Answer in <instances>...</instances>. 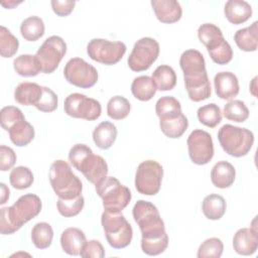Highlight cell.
Listing matches in <instances>:
<instances>
[{
	"label": "cell",
	"mask_w": 258,
	"mask_h": 258,
	"mask_svg": "<svg viewBox=\"0 0 258 258\" xmlns=\"http://www.w3.org/2000/svg\"><path fill=\"white\" fill-rule=\"evenodd\" d=\"M69 161L87 180L97 185L103 181L108 174V164L106 160L94 154L93 150L86 144H76L69 152Z\"/></svg>",
	"instance_id": "277c9868"
},
{
	"label": "cell",
	"mask_w": 258,
	"mask_h": 258,
	"mask_svg": "<svg viewBox=\"0 0 258 258\" xmlns=\"http://www.w3.org/2000/svg\"><path fill=\"white\" fill-rule=\"evenodd\" d=\"M25 119L22 111L14 106H6L1 109L0 123L5 131H8L15 123Z\"/></svg>",
	"instance_id": "b9f144b4"
},
{
	"label": "cell",
	"mask_w": 258,
	"mask_h": 258,
	"mask_svg": "<svg viewBox=\"0 0 258 258\" xmlns=\"http://www.w3.org/2000/svg\"><path fill=\"white\" fill-rule=\"evenodd\" d=\"M224 245L221 239L213 237L205 240L198 249L199 258H219L222 256Z\"/></svg>",
	"instance_id": "60d3db41"
},
{
	"label": "cell",
	"mask_w": 258,
	"mask_h": 258,
	"mask_svg": "<svg viewBox=\"0 0 258 258\" xmlns=\"http://www.w3.org/2000/svg\"><path fill=\"white\" fill-rule=\"evenodd\" d=\"M87 242L85 233L79 228H68L60 236V246L63 252L69 255H80L85 243Z\"/></svg>",
	"instance_id": "d6986e66"
},
{
	"label": "cell",
	"mask_w": 258,
	"mask_h": 258,
	"mask_svg": "<svg viewBox=\"0 0 258 258\" xmlns=\"http://www.w3.org/2000/svg\"><path fill=\"white\" fill-rule=\"evenodd\" d=\"M16 154L11 147L6 145L0 146V169L7 171L13 167L16 162Z\"/></svg>",
	"instance_id": "bcb514c9"
},
{
	"label": "cell",
	"mask_w": 258,
	"mask_h": 258,
	"mask_svg": "<svg viewBox=\"0 0 258 258\" xmlns=\"http://www.w3.org/2000/svg\"><path fill=\"white\" fill-rule=\"evenodd\" d=\"M233 248L236 253L244 256L252 255L258 248V231L256 217L251 223L250 228L239 229L233 237Z\"/></svg>",
	"instance_id": "2e32d148"
},
{
	"label": "cell",
	"mask_w": 258,
	"mask_h": 258,
	"mask_svg": "<svg viewBox=\"0 0 258 258\" xmlns=\"http://www.w3.org/2000/svg\"><path fill=\"white\" fill-rule=\"evenodd\" d=\"M208 52L212 60L221 66L229 63L233 58V49L226 39L219 46Z\"/></svg>",
	"instance_id": "ee69618b"
},
{
	"label": "cell",
	"mask_w": 258,
	"mask_h": 258,
	"mask_svg": "<svg viewBox=\"0 0 258 258\" xmlns=\"http://www.w3.org/2000/svg\"><path fill=\"white\" fill-rule=\"evenodd\" d=\"M155 113L159 119L171 118L181 114L180 102L172 96H164L157 100Z\"/></svg>",
	"instance_id": "836d02e7"
},
{
	"label": "cell",
	"mask_w": 258,
	"mask_h": 258,
	"mask_svg": "<svg viewBox=\"0 0 258 258\" xmlns=\"http://www.w3.org/2000/svg\"><path fill=\"white\" fill-rule=\"evenodd\" d=\"M45 26L43 20L38 16L25 18L20 25V33L27 41H36L44 34Z\"/></svg>",
	"instance_id": "4dcf8cb0"
},
{
	"label": "cell",
	"mask_w": 258,
	"mask_h": 258,
	"mask_svg": "<svg viewBox=\"0 0 258 258\" xmlns=\"http://www.w3.org/2000/svg\"><path fill=\"white\" fill-rule=\"evenodd\" d=\"M251 5L244 0H229L224 7V14L229 22L238 25L246 22L252 16Z\"/></svg>",
	"instance_id": "ffe728a7"
},
{
	"label": "cell",
	"mask_w": 258,
	"mask_h": 258,
	"mask_svg": "<svg viewBox=\"0 0 258 258\" xmlns=\"http://www.w3.org/2000/svg\"><path fill=\"white\" fill-rule=\"evenodd\" d=\"M9 180L11 185L16 189H25L32 185L34 177L32 171L26 166H16L14 167L10 174Z\"/></svg>",
	"instance_id": "74e56055"
},
{
	"label": "cell",
	"mask_w": 258,
	"mask_h": 258,
	"mask_svg": "<svg viewBox=\"0 0 258 258\" xmlns=\"http://www.w3.org/2000/svg\"><path fill=\"white\" fill-rule=\"evenodd\" d=\"M101 223L107 242L111 247L122 249L131 243L133 230L121 212L104 211L101 217Z\"/></svg>",
	"instance_id": "52a82bcc"
},
{
	"label": "cell",
	"mask_w": 258,
	"mask_h": 258,
	"mask_svg": "<svg viewBox=\"0 0 258 258\" xmlns=\"http://www.w3.org/2000/svg\"><path fill=\"white\" fill-rule=\"evenodd\" d=\"M15 72L22 77H35L41 72L40 64L35 55L21 54L13 60Z\"/></svg>",
	"instance_id": "1f68e13d"
},
{
	"label": "cell",
	"mask_w": 258,
	"mask_h": 258,
	"mask_svg": "<svg viewBox=\"0 0 258 258\" xmlns=\"http://www.w3.org/2000/svg\"><path fill=\"white\" fill-rule=\"evenodd\" d=\"M48 176L50 185L59 199L70 200L82 195L83 183L67 161L61 159L53 161Z\"/></svg>",
	"instance_id": "5b68a950"
},
{
	"label": "cell",
	"mask_w": 258,
	"mask_h": 258,
	"mask_svg": "<svg viewBox=\"0 0 258 258\" xmlns=\"http://www.w3.org/2000/svg\"><path fill=\"white\" fill-rule=\"evenodd\" d=\"M179 66L183 73L188 98L194 102H201L210 98L212 88L204 55L197 49H187L181 53Z\"/></svg>",
	"instance_id": "7a4b0ae2"
},
{
	"label": "cell",
	"mask_w": 258,
	"mask_h": 258,
	"mask_svg": "<svg viewBox=\"0 0 258 258\" xmlns=\"http://www.w3.org/2000/svg\"><path fill=\"white\" fill-rule=\"evenodd\" d=\"M151 6L156 18L162 23L177 22L182 15V8L175 0H152Z\"/></svg>",
	"instance_id": "ac0fdd59"
},
{
	"label": "cell",
	"mask_w": 258,
	"mask_h": 258,
	"mask_svg": "<svg viewBox=\"0 0 258 258\" xmlns=\"http://www.w3.org/2000/svg\"><path fill=\"white\" fill-rule=\"evenodd\" d=\"M67 52V43L57 35L49 36L37 49L35 56L44 74L53 73Z\"/></svg>",
	"instance_id": "4fadbf2b"
},
{
	"label": "cell",
	"mask_w": 258,
	"mask_h": 258,
	"mask_svg": "<svg viewBox=\"0 0 258 258\" xmlns=\"http://www.w3.org/2000/svg\"><path fill=\"white\" fill-rule=\"evenodd\" d=\"M226 208L225 199L217 194H210L205 197L202 204V211L205 217L212 221L220 220L225 215Z\"/></svg>",
	"instance_id": "484cf974"
},
{
	"label": "cell",
	"mask_w": 258,
	"mask_h": 258,
	"mask_svg": "<svg viewBox=\"0 0 258 258\" xmlns=\"http://www.w3.org/2000/svg\"><path fill=\"white\" fill-rule=\"evenodd\" d=\"M156 91L157 88L154 81L148 76L136 77L131 84L132 95L142 102L151 100L156 94Z\"/></svg>",
	"instance_id": "4316f807"
},
{
	"label": "cell",
	"mask_w": 258,
	"mask_h": 258,
	"mask_svg": "<svg viewBox=\"0 0 258 258\" xmlns=\"http://www.w3.org/2000/svg\"><path fill=\"white\" fill-rule=\"evenodd\" d=\"M117 128L116 126L109 122H101L93 131V140L97 147L100 149H109L115 142L117 138Z\"/></svg>",
	"instance_id": "603a6c76"
},
{
	"label": "cell",
	"mask_w": 258,
	"mask_h": 258,
	"mask_svg": "<svg viewBox=\"0 0 258 258\" xmlns=\"http://www.w3.org/2000/svg\"><path fill=\"white\" fill-rule=\"evenodd\" d=\"M151 78L159 91H170L176 85V74L171 67L166 64L158 66Z\"/></svg>",
	"instance_id": "f546056e"
},
{
	"label": "cell",
	"mask_w": 258,
	"mask_h": 258,
	"mask_svg": "<svg viewBox=\"0 0 258 258\" xmlns=\"http://www.w3.org/2000/svg\"><path fill=\"white\" fill-rule=\"evenodd\" d=\"M198 37L208 51L216 48L225 40L222 30L213 23L202 24L198 29Z\"/></svg>",
	"instance_id": "83f0119b"
},
{
	"label": "cell",
	"mask_w": 258,
	"mask_h": 258,
	"mask_svg": "<svg viewBox=\"0 0 258 258\" xmlns=\"http://www.w3.org/2000/svg\"><path fill=\"white\" fill-rule=\"evenodd\" d=\"M256 81H257V77H255V78L252 80L251 84H250V92H251V94H252L254 97H256V89H257Z\"/></svg>",
	"instance_id": "681fc988"
},
{
	"label": "cell",
	"mask_w": 258,
	"mask_h": 258,
	"mask_svg": "<svg viewBox=\"0 0 258 258\" xmlns=\"http://www.w3.org/2000/svg\"><path fill=\"white\" fill-rule=\"evenodd\" d=\"M42 94V87L36 83H20L14 91V100L23 106H34Z\"/></svg>",
	"instance_id": "7402d4cb"
},
{
	"label": "cell",
	"mask_w": 258,
	"mask_h": 258,
	"mask_svg": "<svg viewBox=\"0 0 258 258\" xmlns=\"http://www.w3.org/2000/svg\"><path fill=\"white\" fill-rule=\"evenodd\" d=\"M257 21H254L250 26L239 29L234 35V40L237 46L247 52L255 51L258 45V28Z\"/></svg>",
	"instance_id": "cb8c5ba5"
},
{
	"label": "cell",
	"mask_w": 258,
	"mask_h": 258,
	"mask_svg": "<svg viewBox=\"0 0 258 258\" xmlns=\"http://www.w3.org/2000/svg\"><path fill=\"white\" fill-rule=\"evenodd\" d=\"M190 160L198 165L209 163L214 156V142L210 133L202 129L194 130L186 140Z\"/></svg>",
	"instance_id": "9a60e30c"
},
{
	"label": "cell",
	"mask_w": 258,
	"mask_h": 258,
	"mask_svg": "<svg viewBox=\"0 0 258 258\" xmlns=\"http://www.w3.org/2000/svg\"><path fill=\"white\" fill-rule=\"evenodd\" d=\"M7 132L9 133L11 142L18 147L28 145L33 140L35 135L33 126L25 119L15 123Z\"/></svg>",
	"instance_id": "d4e9b609"
},
{
	"label": "cell",
	"mask_w": 258,
	"mask_h": 258,
	"mask_svg": "<svg viewBox=\"0 0 258 258\" xmlns=\"http://www.w3.org/2000/svg\"><path fill=\"white\" fill-rule=\"evenodd\" d=\"M63 76L70 84L82 89L95 86L99 77L97 69L81 57H73L66 63Z\"/></svg>",
	"instance_id": "5bb4252c"
},
{
	"label": "cell",
	"mask_w": 258,
	"mask_h": 258,
	"mask_svg": "<svg viewBox=\"0 0 258 258\" xmlns=\"http://www.w3.org/2000/svg\"><path fill=\"white\" fill-rule=\"evenodd\" d=\"M217 96L222 100H233L239 94V81L231 72H220L214 78Z\"/></svg>",
	"instance_id": "e0dca14e"
},
{
	"label": "cell",
	"mask_w": 258,
	"mask_h": 258,
	"mask_svg": "<svg viewBox=\"0 0 258 258\" xmlns=\"http://www.w3.org/2000/svg\"><path fill=\"white\" fill-rule=\"evenodd\" d=\"M163 168L155 160L142 161L135 173V187L137 191L145 196H155L161 186Z\"/></svg>",
	"instance_id": "9c48e42d"
},
{
	"label": "cell",
	"mask_w": 258,
	"mask_h": 258,
	"mask_svg": "<svg viewBox=\"0 0 258 258\" xmlns=\"http://www.w3.org/2000/svg\"><path fill=\"white\" fill-rule=\"evenodd\" d=\"M63 110L70 117L87 121L97 120L102 113V107L99 101L81 93L70 94L64 100Z\"/></svg>",
	"instance_id": "8fae6325"
},
{
	"label": "cell",
	"mask_w": 258,
	"mask_h": 258,
	"mask_svg": "<svg viewBox=\"0 0 258 258\" xmlns=\"http://www.w3.org/2000/svg\"><path fill=\"white\" fill-rule=\"evenodd\" d=\"M223 114L226 119L234 122H244L249 117V109L241 100H231L225 106Z\"/></svg>",
	"instance_id": "8d00e7d4"
},
{
	"label": "cell",
	"mask_w": 258,
	"mask_h": 258,
	"mask_svg": "<svg viewBox=\"0 0 258 258\" xmlns=\"http://www.w3.org/2000/svg\"><path fill=\"white\" fill-rule=\"evenodd\" d=\"M80 256L83 258H103L105 256V250L100 241L90 240L85 243Z\"/></svg>",
	"instance_id": "f6af8a7d"
},
{
	"label": "cell",
	"mask_w": 258,
	"mask_h": 258,
	"mask_svg": "<svg viewBox=\"0 0 258 258\" xmlns=\"http://www.w3.org/2000/svg\"><path fill=\"white\" fill-rule=\"evenodd\" d=\"M19 47L18 39L5 26L0 27V54L3 57L13 56Z\"/></svg>",
	"instance_id": "ab89813d"
},
{
	"label": "cell",
	"mask_w": 258,
	"mask_h": 258,
	"mask_svg": "<svg viewBox=\"0 0 258 258\" xmlns=\"http://www.w3.org/2000/svg\"><path fill=\"white\" fill-rule=\"evenodd\" d=\"M218 140L226 153L234 157H242L251 150L254 134L247 128L225 124L218 131Z\"/></svg>",
	"instance_id": "8992f818"
},
{
	"label": "cell",
	"mask_w": 258,
	"mask_h": 258,
	"mask_svg": "<svg viewBox=\"0 0 258 258\" xmlns=\"http://www.w3.org/2000/svg\"><path fill=\"white\" fill-rule=\"evenodd\" d=\"M159 43L152 37L138 39L127 59L128 66L133 72H144L157 59L159 55Z\"/></svg>",
	"instance_id": "7c38bea8"
},
{
	"label": "cell",
	"mask_w": 258,
	"mask_h": 258,
	"mask_svg": "<svg viewBox=\"0 0 258 258\" xmlns=\"http://www.w3.org/2000/svg\"><path fill=\"white\" fill-rule=\"evenodd\" d=\"M199 121L210 128H215L222 121V112L218 105L215 103L202 106L197 111Z\"/></svg>",
	"instance_id": "e575fe53"
},
{
	"label": "cell",
	"mask_w": 258,
	"mask_h": 258,
	"mask_svg": "<svg viewBox=\"0 0 258 258\" xmlns=\"http://www.w3.org/2000/svg\"><path fill=\"white\" fill-rule=\"evenodd\" d=\"M50 4H51V8H52L53 12L57 16L64 17V16L70 15L73 12L76 2L72 1V0H62V1L52 0L50 2Z\"/></svg>",
	"instance_id": "7dc6e473"
},
{
	"label": "cell",
	"mask_w": 258,
	"mask_h": 258,
	"mask_svg": "<svg viewBox=\"0 0 258 258\" xmlns=\"http://www.w3.org/2000/svg\"><path fill=\"white\" fill-rule=\"evenodd\" d=\"M236 177L235 167L228 161L222 160L217 162L211 170L212 183L218 188L230 187Z\"/></svg>",
	"instance_id": "44dd1931"
},
{
	"label": "cell",
	"mask_w": 258,
	"mask_h": 258,
	"mask_svg": "<svg viewBox=\"0 0 258 258\" xmlns=\"http://www.w3.org/2000/svg\"><path fill=\"white\" fill-rule=\"evenodd\" d=\"M57 96L56 94L47 87H42V94L35 108L40 112L50 113L57 108Z\"/></svg>",
	"instance_id": "7bdbcfd3"
},
{
	"label": "cell",
	"mask_w": 258,
	"mask_h": 258,
	"mask_svg": "<svg viewBox=\"0 0 258 258\" xmlns=\"http://www.w3.org/2000/svg\"><path fill=\"white\" fill-rule=\"evenodd\" d=\"M0 186H1V201H0V204L3 205V204H5L8 201L10 191H9V188L6 186L5 183L1 182Z\"/></svg>",
	"instance_id": "c3c4849f"
},
{
	"label": "cell",
	"mask_w": 258,
	"mask_h": 258,
	"mask_svg": "<svg viewBox=\"0 0 258 258\" xmlns=\"http://www.w3.org/2000/svg\"><path fill=\"white\" fill-rule=\"evenodd\" d=\"M133 219L141 231V249L149 256L163 253L168 246V236L158 209L150 202L139 200L132 210Z\"/></svg>",
	"instance_id": "6da1fadb"
},
{
	"label": "cell",
	"mask_w": 258,
	"mask_h": 258,
	"mask_svg": "<svg viewBox=\"0 0 258 258\" xmlns=\"http://www.w3.org/2000/svg\"><path fill=\"white\" fill-rule=\"evenodd\" d=\"M41 200L34 194L21 196L11 207H3L0 211V232L11 235L25 223L35 218L41 211Z\"/></svg>",
	"instance_id": "3957f363"
},
{
	"label": "cell",
	"mask_w": 258,
	"mask_h": 258,
	"mask_svg": "<svg viewBox=\"0 0 258 258\" xmlns=\"http://www.w3.org/2000/svg\"><path fill=\"white\" fill-rule=\"evenodd\" d=\"M84 205H85V199L82 195L75 199H70V200L58 198L56 202L57 211L64 218H71L79 215L82 212Z\"/></svg>",
	"instance_id": "f35d334b"
},
{
	"label": "cell",
	"mask_w": 258,
	"mask_h": 258,
	"mask_svg": "<svg viewBox=\"0 0 258 258\" xmlns=\"http://www.w3.org/2000/svg\"><path fill=\"white\" fill-rule=\"evenodd\" d=\"M53 230L48 223L39 222L31 230V241L33 245L40 250L46 249L51 245Z\"/></svg>",
	"instance_id": "d6a6232c"
},
{
	"label": "cell",
	"mask_w": 258,
	"mask_h": 258,
	"mask_svg": "<svg viewBox=\"0 0 258 258\" xmlns=\"http://www.w3.org/2000/svg\"><path fill=\"white\" fill-rule=\"evenodd\" d=\"M95 190L103 201L104 210L108 212H122L132 198L130 189L113 176H107L95 185Z\"/></svg>",
	"instance_id": "ba28073f"
},
{
	"label": "cell",
	"mask_w": 258,
	"mask_h": 258,
	"mask_svg": "<svg viewBox=\"0 0 258 258\" xmlns=\"http://www.w3.org/2000/svg\"><path fill=\"white\" fill-rule=\"evenodd\" d=\"M126 45L122 41H110L104 38H94L87 45L88 55L95 61L113 66L119 62L126 52Z\"/></svg>",
	"instance_id": "30bf717a"
},
{
	"label": "cell",
	"mask_w": 258,
	"mask_h": 258,
	"mask_svg": "<svg viewBox=\"0 0 258 258\" xmlns=\"http://www.w3.org/2000/svg\"><path fill=\"white\" fill-rule=\"evenodd\" d=\"M130 110V102L123 96H114L107 103V114L113 120L125 119Z\"/></svg>",
	"instance_id": "d590c367"
},
{
	"label": "cell",
	"mask_w": 258,
	"mask_h": 258,
	"mask_svg": "<svg viewBox=\"0 0 258 258\" xmlns=\"http://www.w3.org/2000/svg\"><path fill=\"white\" fill-rule=\"evenodd\" d=\"M159 127L162 133L169 138H179L187 129V118L181 113L175 117L159 119Z\"/></svg>",
	"instance_id": "f1b7e54d"
}]
</instances>
